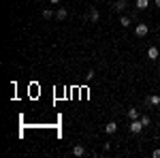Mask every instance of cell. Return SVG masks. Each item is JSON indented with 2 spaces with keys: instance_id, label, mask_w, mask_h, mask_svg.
<instances>
[{
  "instance_id": "obj_14",
  "label": "cell",
  "mask_w": 160,
  "mask_h": 158,
  "mask_svg": "<svg viewBox=\"0 0 160 158\" xmlns=\"http://www.w3.org/2000/svg\"><path fill=\"white\" fill-rule=\"evenodd\" d=\"M139 120H141V124H143V126H149V115H141Z\"/></svg>"
},
{
  "instance_id": "obj_13",
  "label": "cell",
  "mask_w": 160,
  "mask_h": 158,
  "mask_svg": "<svg viewBox=\"0 0 160 158\" xmlns=\"http://www.w3.org/2000/svg\"><path fill=\"white\" fill-rule=\"evenodd\" d=\"M43 17H45V19H51V17H56V13L51 11V9H45V11H43Z\"/></svg>"
},
{
  "instance_id": "obj_9",
  "label": "cell",
  "mask_w": 160,
  "mask_h": 158,
  "mask_svg": "<svg viewBox=\"0 0 160 158\" xmlns=\"http://www.w3.org/2000/svg\"><path fill=\"white\" fill-rule=\"evenodd\" d=\"M149 7V0H137V9L139 11H143V9H148Z\"/></svg>"
},
{
  "instance_id": "obj_12",
  "label": "cell",
  "mask_w": 160,
  "mask_h": 158,
  "mask_svg": "<svg viewBox=\"0 0 160 158\" xmlns=\"http://www.w3.org/2000/svg\"><path fill=\"white\" fill-rule=\"evenodd\" d=\"M148 103H149V105H160V96H156V94H152V96L148 98Z\"/></svg>"
},
{
  "instance_id": "obj_16",
  "label": "cell",
  "mask_w": 160,
  "mask_h": 158,
  "mask_svg": "<svg viewBox=\"0 0 160 158\" xmlns=\"http://www.w3.org/2000/svg\"><path fill=\"white\" fill-rule=\"evenodd\" d=\"M154 158H160V150H154Z\"/></svg>"
},
{
  "instance_id": "obj_15",
  "label": "cell",
  "mask_w": 160,
  "mask_h": 158,
  "mask_svg": "<svg viewBox=\"0 0 160 158\" xmlns=\"http://www.w3.org/2000/svg\"><path fill=\"white\" fill-rule=\"evenodd\" d=\"M94 75H96L94 71H88V75H86V77H88V81H92V79H94Z\"/></svg>"
},
{
  "instance_id": "obj_4",
  "label": "cell",
  "mask_w": 160,
  "mask_h": 158,
  "mask_svg": "<svg viewBox=\"0 0 160 158\" xmlns=\"http://www.w3.org/2000/svg\"><path fill=\"white\" fill-rule=\"evenodd\" d=\"M148 58H149V60H158V58H160L158 47H149V49H148Z\"/></svg>"
},
{
  "instance_id": "obj_6",
  "label": "cell",
  "mask_w": 160,
  "mask_h": 158,
  "mask_svg": "<svg viewBox=\"0 0 160 158\" xmlns=\"http://www.w3.org/2000/svg\"><path fill=\"white\" fill-rule=\"evenodd\" d=\"M115 130H118V124H115V122H109V124L105 126V133L107 135H113Z\"/></svg>"
},
{
  "instance_id": "obj_3",
  "label": "cell",
  "mask_w": 160,
  "mask_h": 158,
  "mask_svg": "<svg viewBox=\"0 0 160 158\" xmlns=\"http://www.w3.org/2000/svg\"><path fill=\"white\" fill-rule=\"evenodd\" d=\"M113 11H118V13L126 11V0H115L113 2Z\"/></svg>"
},
{
  "instance_id": "obj_10",
  "label": "cell",
  "mask_w": 160,
  "mask_h": 158,
  "mask_svg": "<svg viewBox=\"0 0 160 158\" xmlns=\"http://www.w3.org/2000/svg\"><path fill=\"white\" fill-rule=\"evenodd\" d=\"M98 17H100V13L96 11V9H90V19H92V22H98Z\"/></svg>"
},
{
  "instance_id": "obj_5",
  "label": "cell",
  "mask_w": 160,
  "mask_h": 158,
  "mask_svg": "<svg viewBox=\"0 0 160 158\" xmlns=\"http://www.w3.org/2000/svg\"><path fill=\"white\" fill-rule=\"evenodd\" d=\"M130 24H132V17H130V15H122V17H120V26H122V28H128Z\"/></svg>"
},
{
  "instance_id": "obj_7",
  "label": "cell",
  "mask_w": 160,
  "mask_h": 158,
  "mask_svg": "<svg viewBox=\"0 0 160 158\" xmlns=\"http://www.w3.org/2000/svg\"><path fill=\"white\" fill-rule=\"evenodd\" d=\"M66 15H68V11H66L64 7H60V9L56 11V19H66Z\"/></svg>"
},
{
  "instance_id": "obj_8",
  "label": "cell",
  "mask_w": 160,
  "mask_h": 158,
  "mask_svg": "<svg viewBox=\"0 0 160 158\" xmlns=\"http://www.w3.org/2000/svg\"><path fill=\"white\" fill-rule=\"evenodd\" d=\"M73 154H75V156H83V154H86V147H83V145H75L73 147Z\"/></svg>"
},
{
  "instance_id": "obj_11",
  "label": "cell",
  "mask_w": 160,
  "mask_h": 158,
  "mask_svg": "<svg viewBox=\"0 0 160 158\" xmlns=\"http://www.w3.org/2000/svg\"><path fill=\"white\" fill-rule=\"evenodd\" d=\"M128 118H130V120H139L141 115H139V111H137V109H128Z\"/></svg>"
},
{
  "instance_id": "obj_19",
  "label": "cell",
  "mask_w": 160,
  "mask_h": 158,
  "mask_svg": "<svg viewBox=\"0 0 160 158\" xmlns=\"http://www.w3.org/2000/svg\"><path fill=\"white\" fill-rule=\"evenodd\" d=\"M158 66H160V58H158Z\"/></svg>"
},
{
  "instance_id": "obj_18",
  "label": "cell",
  "mask_w": 160,
  "mask_h": 158,
  "mask_svg": "<svg viewBox=\"0 0 160 158\" xmlns=\"http://www.w3.org/2000/svg\"><path fill=\"white\" fill-rule=\"evenodd\" d=\"M156 7H160V0H156Z\"/></svg>"
},
{
  "instance_id": "obj_2",
  "label": "cell",
  "mask_w": 160,
  "mask_h": 158,
  "mask_svg": "<svg viewBox=\"0 0 160 158\" xmlns=\"http://www.w3.org/2000/svg\"><path fill=\"white\" fill-rule=\"evenodd\" d=\"M135 32H137V37H145V34L149 32V26L148 24H139L135 28Z\"/></svg>"
},
{
  "instance_id": "obj_17",
  "label": "cell",
  "mask_w": 160,
  "mask_h": 158,
  "mask_svg": "<svg viewBox=\"0 0 160 158\" xmlns=\"http://www.w3.org/2000/svg\"><path fill=\"white\" fill-rule=\"evenodd\" d=\"M49 2H51V4H58V2H60V0H49Z\"/></svg>"
},
{
  "instance_id": "obj_1",
  "label": "cell",
  "mask_w": 160,
  "mask_h": 158,
  "mask_svg": "<svg viewBox=\"0 0 160 158\" xmlns=\"http://www.w3.org/2000/svg\"><path fill=\"white\" fill-rule=\"evenodd\" d=\"M128 128H130V133H132V135H139L145 126L141 124V120H130V126H128Z\"/></svg>"
}]
</instances>
